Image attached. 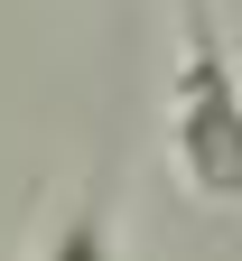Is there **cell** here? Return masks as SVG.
Wrapping results in <instances>:
<instances>
[{"label": "cell", "mask_w": 242, "mask_h": 261, "mask_svg": "<svg viewBox=\"0 0 242 261\" xmlns=\"http://www.w3.org/2000/svg\"><path fill=\"white\" fill-rule=\"evenodd\" d=\"M47 261H121V233H112V187H93L84 215H65V233L47 243Z\"/></svg>", "instance_id": "cell-2"}, {"label": "cell", "mask_w": 242, "mask_h": 261, "mask_svg": "<svg viewBox=\"0 0 242 261\" xmlns=\"http://www.w3.org/2000/svg\"><path fill=\"white\" fill-rule=\"evenodd\" d=\"M186 10V56H177V93H168V159L205 205H242V75L214 38V10Z\"/></svg>", "instance_id": "cell-1"}]
</instances>
